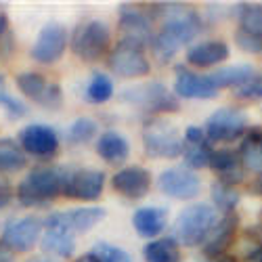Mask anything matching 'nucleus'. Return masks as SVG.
I'll return each instance as SVG.
<instances>
[{
	"mask_svg": "<svg viewBox=\"0 0 262 262\" xmlns=\"http://www.w3.org/2000/svg\"><path fill=\"white\" fill-rule=\"evenodd\" d=\"M42 237V221L38 216H24L9 221L0 231V244L13 254H26Z\"/></svg>",
	"mask_w": 262,
	"mask_h": 262,
	"instance_id": "obj_8",
	"label": "nucleus"
},
{
	"mask_svg": "<svg viewBox=\"0 0 262 262\" xmlns=\"http://www.w3.org/2000/svg\"><path fill=\"white\" fill-rule=\"evenodd\" d=\"M124 103H130L147 114H174L179 112V99L174 97L162 82H147L128 86L120 93Z\"/></svg>",
	"mask_w": 262,
	"mask_h": 262,
	"instance_id": "obj_5",
	"label": "nucleus"
},
{
	"mask_svg": "<svg viewBox=\"0 0 262 262\" xmlns=\"http://www.w3.org/2000/svg\"><path fill=\"white\" fill-rule=\"evenodd\" d=\"M40 246L51 258H72L76 250V235L65 225L63 212H53L42 223Z\"/></svg>",
	"mask_w": 262,
	"mask_h": 262,
	"instance_id": "obj_9",
	"label": "nucleus"
},
{
	"mask_svg": "<svg viewBox=\"0 0 262 262\" xmlns=\"http://www.w3.org/2000/svg\"><path fill=\"white\" fill-rule=\"evenodd\" d=\"M229 47L223 40H206L187 51V63L195 68H214L229 59Z\"/></svg>",
	"mask_w": 262,
	"mask_h": 262,
	"instance_id": "obj_21",
	"label": "nucleus"
},
{
	"mask_svg": "<svg viewBox=\"0 0 262 262\" xmlns=\"http://www.w3.org/2000/svg\"><path fill=\"white\" fill-rule=\"evenodd\" d=\"M145 262H181V246L174 237H158L143 248Z\"/></svg>",
	"mask_w": 262,
	"mask_h": 262,
	"instance_id": "obj_25",
	"label": "nucleus"
},
{
	"mask_svg": "<svg viewBox=\"0 0 262 262\" xmlns=\"http://www.w3.org/2000/svg\"><path fill=\"white\" fill-rule=\"evenodd\" d=\"M118 28L122 34V42H130V45H137L141 49L151 47L154 42V21L151 17L135 7H122L120 9V19H118Z\"/></svg>",
	"mask_w": 262,
	"mask_h": 262,
	"instance_id": "obj_15",
	"label": "nucleus"
},
{
	"mask_svg": "<svg viewBox=\"0 0 262 262\" xmlns=\"http://www.w3.org/2000/svg\"><path fill=\"white\" fill-rule=\"evenodd\" d=\"M112 45V32L101 19H86L72 34V53L82 61H99Z\"/></svg>",
	"mask_w": 262,
	"mask_h": 262,
	"instance_id": "obj_6",
	"label": "nucleus"
},
{
	"mask_svg": "<svg viewBox=\"0 0 262 262\" xmlns=\"http://www.w3.org/2000/svg\"><path fill=\"white\" fill-rule=\"evenodd\" d=\"M183 141L185 145H208L210 143L202 126H187L183 133Z\"/></svg>",
	"mask_w": 262,
	"mask_h": 262,
	"instance_id": "obj_38",
	"label": "nucleus"
},
{
	"mask_svg": "<svg viewBox=\"0 0 262 262\" xmlns=\"http://www.w3.org/2000/svg\"><path fill=\"white\" fill-rule=\"evenodd\" d=\"M235 45L242 49L244 53H252V55H262V36L258 34H250L244 30L235 32Z\"/></svg>",
	"mask_w": 262,
	"mask_h": 262,
	"instance_id": "obj_36",
	"label": "nucleus"
},
{
	"mask_svg": "<svg viewBox=\"0 0 262 262\" xmlns=\"http://www.w3.org/2000/svg\"><path fill=\"white\" fill-rule=\"evenodd\" d=\"M212 262H235V258H231V256H221V258H216V260H212Z\"/></svg>",
	"mask_w": 262,
	"mask_h": 262,
	"instance_id": "obj_43",
	"label": "nucleus"
},
{
	"mask_svg": "<svg viewBox=\"0 0 262 262\" xmlns=\"http://www.w3.org/2000/svg\"><path fill=\"white\" fill-rule=\"evenodd\" d=\"M212 143L208 145H185L183 158H185V166L189 170H202V168H210V158H212Z\"/></svg>",
	"mask_w": 262,
	"mask_h": 262,
	"instance_id": "obj_33",
	"label": "nucleus"
},
{
	"mask_svg": "<svg viewBox=\"0 0 262 262\" xmlns=\"http://www.w3.org/2000/svg\"><path fill=\"white\" fill-rule=\"evenodd\" d=\"M204 133L210 143H233L248 133V116L242 109L221 107L206 120Z\"/></svg>",
	"mask_w": 262,
	"mask_h": 262,
	"instance_id": "obj_7",
	"label": "nucleus"
},
{
	"mask_svg": "<svg viewBox=\"0 0 262 262\" xmlns=\"http://www.w3.org/2000/svg\"><path fill=\"white\" fill-rule=\"evenodd\" d=\"M91 254L99 260V262H133L130 254L114 244H107V242H101V244H95Z\"/></svg>",
	"mask_w": 262,
	"mask_h": 262,
	"instance_id": "obj_34",
	"label": "nucleus"
},
{
	"mask_svg": "<svg viewBox=\"0 0 262 262\" xmlns=\"http://www.w3.org/2000/svg\"><path fill=\"white\" fill-rule=\"evenodd\" d=\"M158 189L172 200H195L202 193V179L187 166H172L160 172Z\"/></svg>",
	"mask_w": 262,
	"mask_h": 262,
	"instance_id": "obj_10",
	"label": "nucleus"
},
{
	"mask_svg": "<svg viewBox=\"0 0 262 262\" xmlns=\"http://www.w3.org/2000/svg\"><path fill=\"white\" fill-rule=\"evenodd\" d=\"M143 149L149 158L174 160L183 156L185 141L177 124L164 118H151L143 128Z\"/></svg>",
	"mask_w": 262,
	"mask_h": 262,
	"instance_id": "obj_4",
	"label": "nucleus"
},
{
	"mask_svg": "<svg viewBox=\"0 0 262 262\" xmlns=\"http://www.w3.org/2000/svg\"><path fill=\"white\" fill-rule=\"evenodd\" d=\"M151 172L139 164L126 166L118 170L112 177V187L116 193H120L126 200H143L145 195L151 191Z\"/></svg>",
	"mask_w": 262,
	"mask_h": 262,
	"instance_id": "obj_17",
	"label": "nucleus"
},
{
	"mask_svg": "<svg viewBox=\"0 0 262 262\" xmlns=\"http://www.w3.org/2000/svg\"><path fill=\"white\" fill-rule=\"evenodd\" d=\"M237 154H239V160H242L244 168L262 172V130L260 128L248 130Z\"/></svg>",
	"mask_w": 262,
	"mask_h": 262,
	"instance_id": "obj_27",
	"label": "nucleus"
},
{
	"mask_svg": "<svg viewBox=\"0 0 262 262\" xmlns=\"http://www.w3.org/2000/svg\"><path fill=\"white\" fill-rule=\"evenodd\" d=\"M254 68L248 63H239V65H225V68H218L216 72L210 74V80L214 82V86L218 91L221 89H237L244 82H248L254 76Z\"/></svg>",
	"mask_w": 262,
	"mask_h": 262,
	"instance_id": "obj_26",
	"label": "nucleus"
},
{
	"mask_svg": "<svg viewBox=\"0 0 262 262\" xmlns=\"http://www.w3.org/2000/svg\"><path fill=\"white\" fill-rule=\"evenodd\" d=\"M168 19L164 21V26L160 32H156L151 49L154 55L162 61L168 63L174 55H177L183 47H187L189 42L198 38L202 32V17L195 11H181L174 13V5H168Z\"/></svg>",
	"mask_w": 262,
	"mask_h": 262,
	"instance_id": "obj_1",
	"label": "nucleus"
},
{
	"mask_svg": "<svg viewBox=\"0 0 262 262\" xmlns=\"http://www.w3.org/2000/svg\"><path fill=\"white\" fill-rule=\"evenodd\" d=\"M0 107L7 112V116L11 120H17V118H24L28 116V105L21 101V99H15L13 95L0 91Z\"/></svg>",
	"mask_w": 262,
	"mask_h": 262,
	"instance_id": "obj_37",
	"label": "nucleus"
},
{
	"mask_svg": "<svg viewBox=\"0 0 262 262\" xmlns=\"http://www.w3.org/2000/svg\"><path fill=\"white\" fill-rule=\"evenodd\" d=\"M114 82L109 76L105 74H95L93 80L86 86V93H84V101L91 103V105H103L109 99L114 97Z\"/></svg>",
	"mask_w": 262,
	"mask_h": 262,
	"instance_id": "obj_29",
	"label": "nucleus"
},
{
	"mask_svg": "<svg viewBox=\"0 0 262 262\" xmlns=\"http://www.w3.org/2000/svg\"><path fill=\"white\" fill-rule=\"evenodd\" d=\"M252 191H254L256 195H262V172H258V177L254 179V183H252Z\"/></svg>",
	"mask_w": 262,
	"mask_h": 262,
	"instance_id": "obj_42",
	"label": "nucleus"
},
{
	"mask_svg": "<svg viewBox=\"0 0 262 262\" xmlns=\"http://www.w3.org/2000/svg\"><path fill=\"white\" fill-rule=\"evenodd\" d=\"M72 168L68 166H38L17 185V202L26 208H40L63 195V187Z\"/></svg>",
	"mask_w": 262,
	"mask_h": 262,
	"instance_id": "obj_2",
	"label": "nucleus"
},
{
	"mask_svg": "<svg viewBox=\"0 0 262 262\" xmlns=\"http://www.w3.org/2000/svg\"><path fill=\"white\" fill-rule=\"evenodd\" d=\"M19 145L34 158H53L59 151V135L47 124H28L19 130Z\"/></svg>",
	"mask_w": 262,
	"mask_h": 262,
	"instance_id": "obj_16",
	"label": "nucleus"
},
{
	"mask_svg": "<svg viewBox=\"0 0 262 262\" xmlns=\"http://www.w3.org/2000/svg\"><path fill=\"white\" fill-rule=\"evenodd\" d=\"M174 95L179 99H214L218 89L210 80V74H195L185 68H177L174 80Z\"/></svg>",
	"mask_w": 262,
	"mask_h": 262,
	"instance_id": "obj_18",
	"label": "nucleus"
},
{
	"mask_svg": "<svg viewBox=\"0 0 262 262\" xmlns=\"http://www.w3.org/2000/svg\"><path fill=\"white\" fill-rule=\"evenodd\" d=\"M63 218H65L68 229L74 235H78V233H86V231L95 229L105 218V210L99 206H82V208H74V210L63 212Z\"/></svg>",
	"mask_w": 262,
	"mask_h": 262,
	"instance_id": "obj_24",
	"label": "nucleus"
},
{
	"mask_svg": "<svg viewBox=\"0 0 262 262\" xmlns=\"http://www.w3.org/2000/svg\"><path fill=\"white\" fill-rule=\"evenodd\" d=\"M212 206L218 212H225V214H233L237 204H239V193L235 191L233 185H227L223 181H216L212 185Z\"/></svg>",
	"mask_w": 262,
	"mask_h": 262,
	"instance_id": "obj_30",
	"label": "nucleus"
},
{
	"mask_svg": "<svg viewBox=\"0 0 262 262\" xmlns=\"http://www.w3.org/2000/svg\"><path fill=\"white\" fill-rule=\"evenodd\" d=\"M97 154L107 164H122L130 156V143L118 130H105L97 141Z\"/></svg>",
	"mask_w": 262,
	"mask_h": 262,
	"instance_id": "obj_22",
	"label": "nucleus"
},
{
	"mask_svg": "<svg viewBox=\"0 0 262 262\" xmlns=\"http://www.w3.org/2000/svg\"><path fill=\"white\" fill-rule=\"evenodd\" d=\"M11 202H13V187L7 181L0 179V210L7 208Z\"/></svg>",
	"mask_w": 262,
	"mask_h": 262,
	"instance_id": "obj_39",
	"label": "nucleus"
},
{
	"mask_svg": "<svg viewBox=\"0 0 262 262\" xmlns=\"http://www.w3.org/2000/svg\"><path fill=\"white\" fill-rule=\"evenodd\" d=\"M168 225V210L162 206H143L133 214V227L141 237L158 239Z\"/></svg>",
	"mask_w": 262,
	"mask_h": 262,
	"instance_id": "obj_20",
	"label": "nucleus"
},
{
	"mask_svg": "<svg viewBox=\"0 0 262 262\" xmlns=\"http://www.w3.org/2000/svg\"><path fill=\"white\" fill-rule=\"evenodd\" d=\"M105 189V174L93 168H72L63 187V198L95 202Z\"/></svg>",
	"mask_w": 262,
	"mask_h": 262,
	"instance_id": "obj_14",
	"label": "nucleus"
},
{
	"mask_svg": "<svg viewBox=\"0 0 262 262\" xmlns=\"http://www.w3.org/2000/svg\"><path fill=\"white\" fill-rule=\"evenodd\" d=\"M210 168L218 172L221 181L227 185H233L235 181L244 179L242 160H239V154L233 149H214L210 158Z\"/></svg>",
	"mask_w": 262,
	"mask_h": 262,
	"instance_id": "obj_23",
	"label": "nucleus"
},
{
	"mask_svg": "<svg viewBox=\"0 0 262 262\" xmlns=\"http://www.w3.org/2000/svg\"><path fill=\"white\" fill-rule=\"evenodd\" d=\"M0 262H15V256L11 250H7L3 244H0Z\"/></svg>",
	"mask_w": 262,
	"mask_h": 262,
	"instance_id": "obj_41",
	"label": "nucleus"
},
{
	"mask_svg": "<svg viewBox=\"0 0 262 262\" xmlns=\"http://www.w3.org/2000/svg\"><path fill=\"white\" fill-rule=\"evenodd\" d=\"M30 262H59V260H55V258H34Z\"/></svg>",
	"mask_w": 262,
	"mask_h": 262,
	"instance_id": "obj_44",
	"label": "nucleus"
},
{
	"mask_svg": "<svg viewBox=\"0 0 262 262\" xmlns=\"http://www.w3.org/2000/svg\"><path fill=\"white\" fill-rule=\"evenodd\" d=\"M109 70L120 78H145L151 72V61L145 55V49L130 45V42H118L116 49L109 53Z\"/></svg>",
	"mask_w": 262,
	"mask_h": 262,
	"instance_id": "obj_11",
	"label": "nucleus"
},
{
	"mask_svg": "<svg viewBox=\"0 0 262 262\" xmlns=\"http://www.w3.org/2000/svg\"><path fill=\"white\" fill-rule=\"evenodd\" d=\"M216 223H218V210L212 204L206 202L191 204L177 216L172 227V237L177 239L179 246L198 248L206 244V239L210 237Z\"/></svg>",
	"mask_w": 262,
	"mask_h": 262,
	"instance_id": "obj_3",
	"label": "nucleus"
},
{
	"mask_svg": "<svg viewBox=\"0 0 262 262\" xmlns=\"http://www.w3.org/2000/svg\"><path fill=\"white\" fill-rule=\"evenodd\" d=\"M235 97L244 101H256L262 99V74H254L248 82L235 89Z\"/></svg>",
	"mask_w": 262,
	"mask_h": 262,
	"instance_id": "obj_35",
	"label": "nucleus"
},
{
	"mask_svg": "<svg viewBox=\"0 0 262 262\" xmlns=\"http://www.w3.org/2000/svg\"><path fill=\"white\" fill-rule=\"evenodd\" d=\"M99 133V124L95 118L82 116L78 120L72 122V126L68 128V141L74 145H84L89 143L91 139H95V135Z\"/></svg>",
	"mask_w": 262,
	"mask_h": 262,
	"instance_id": "obj_31",
	"label": "nucleus"
},
{
	"mask_svg": "<svg viewBox=\"0 0 262 262\" xmlns=\"http://www.w3.org/2000/svg\"><path fill=\"white\" fill-rule=\"evenodd\" d=\"M237 227H239V218L237 214H225L223 218H218L216 227L212 229L210 237L206 239L204 244V254L212 260L221 258L227 254V250L231 248L233 239H235V233H237Z\"/></svg>",
	"mask_w": 262,
	"mask_h": 262,
	"instance_id": "obj_19",
	"label": "nucleus"
},
{
	"mask_svg": "<svg viewBox=\"0 0 262 262\" xmlns=\"http://www.w3.org/2000/svg\"><path fill=\"white\" fill-rule=\"evenodd\" d=\"M68 40H70L68 28L63 24H57V21H51V24H47L40 30L30 55L38 63H45V65L55 63L68 51Z\"/></svg>",
	"mask_w": 262,
	"mask_h": 262,
	"instance_id": "obj_13",
	"label": "nucleus"
},
{
	"mask_svg": "<svg viewBox=\"0 0 262 262\" xmlns=\"http://www.w3.org/2000/svg\"><path fill=\"white\" fill-rule=\"evenodd\" d=\"M237 21L239 30L262 36V5H239Z\"/></svg>",
	"mask_w": 262,
	"mask_h": 262,
	"instance_id": "obj_32",
	"label": "nucleus"
},
{
	"mask_svg": "<svg viewBox=\"0 0 262 262\" xmlns=\"http://www.w3.org/2000/svg\"><path fill=\"white\" fill-rule=\"evenodd\" d=\"M260 216H262V210H260Z\"/></svg>",
	"mask_w": 262,
	"mask_h": 262,
	"instance_id": "obj_45",
	"label": "nucleus"
},
{
	"mask_svg": "<svg viewBox=\"0 0 262 262\" xmlns=\"http://www.w3.org/2000/svg\"><path fill=\"white\" fill-rule=\"evenodd\" d=\"M7 30H9V17H7V13L0 11V40L5 38Z\"/></svg>",
	"mask_w": 262,
	"mask_h": 262,
	"instance_id": "obj_40",
	"label": "nucleus"
},
{
	"mask_svg": "<svg viewBox=\"0 0 262 262\" xmlns=\"http://www.w3.org/2000/svg\"><path fill=\"white\" fill-rule=\"evenodd\" d=\"M17 89L45 109H59L63 105V91L57 82H49L38 72H24L17 76Z\"/></svg>",
	"mask_w": 262,
	"mask_h": 262,
	"instance_id": "obj_12",
	"label": "nucleus"
},
{
	"mask_svg": "<svg viewBox=\"0 0 262 262\" xmlns=\"http://www.w3.org/2000/svg\"><path fill=\"white\" fill-rule=\"evenodd\" d=\"M28 166V154L15 139H0V174H13Z\"/></svg>",
	"mask_w": 262,
	"mask_h": 262,
	"instance_id": "obj_28",
	"label": "nucleus"
}]
</instances>
